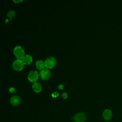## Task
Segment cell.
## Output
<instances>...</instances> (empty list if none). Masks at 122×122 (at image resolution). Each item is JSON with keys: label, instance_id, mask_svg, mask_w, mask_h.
Returning a JSON list of instances; mask_svg holds the SVG:
<instances>
[{"label": "cell", "instance_id": "obj_16", "mask_svg": "<svg viewBox=\"0 0 122 122\" xmlns=\"http://www.w3.org/2000/svg\"><path fill=\"white\" fill-rule=\"evenodd\" d=\"M64 86V85L63 84H59V85H58V88H59L60 90H62V89H63V88Z\"/></svg>", "mask_w": 122, "mask_h": 122}, {"label": "cell", "instance_id": "obj_14", "mask_svg": "<svg viewBox=\"0 0 122 122\" xmlns=\"http://www.w3.org/2000/svg\"><path fill=\"white\" fill-rule=\"evenodd\" d=\"M9 91H10V92H15L16 91V89H15L14 87H10V88H9Z\"/></svg>", "mask_w": 122, "mask_h": 122}, {"label": "cell", "instance_id": "obj_11", "mask_svg": "<svg viewBox=\"0 0 122 122\" xmlns=\"http://www.w3.org/2000/svg\"><path fill=\"white\" fill-rule=\"evenodd\" d=\"M36 67L39 69V70H42V69H44V67H45V62L41 60H37L36 61Z\"/></svg>", "mask_w": 122, "mask_h": 122}, {"label": "cell", "instance_id": "obj_8", "mask_svg": "<svg viewBox=\"0 0 122 122\" xmlns=\"http://www.w3.org/2000/svg\"><path fill=\"white\" fill-rule=\"evenodd\" d=\"M102 116L104 119L107 121L110 120L112 116V111L109 109L105 110L102 113Z\"/></svg>", "mask_w": 122, "mask_h": 122}, {"label": "cell", "instance_id": "obj_7", "mask_svg": "<svg viewBox=\"0 0 122 122\" xmlns=\"http://www.w3.org/2000/svg\"><path fill=\"white\" fill-rule=\"evenodd\" d=\"M10 102L13 105L17 106L20 104V96L17 95H13L10 99Z\"/></svg>", "mask_w": 122, "mask_h": 122}, {"label": "cell", "instance_id": "obj_5", "mask_svg": "<svg viewBox=\"0 0 122 122\" xmlns=\"http://www.w3.org/2000/svg\"><path fill=\"white\" fill-rule=\"evenodd\" d=\"M75 122H85L86 120V116L84 113H78L71 118Z\"/></svg>", "mask_w": 122, "mask_h": 122}, {"label": "cell", "instance_id": "obj_6", "mask_svg": "<svg viewBox=\"0 0 122 122\" xmlns=\"http://www.w3.org/2000/svg\"><path fill=\"white\" fill-rule=\"evenodd\" d=\"M40 75L43 80H47L51 76V71L48 69L44 68L41 71Z\"/></svg>", "mask_w": 122, "mask_h": 122}, {"label": "cell", "instance_id": "obj_13", "mask_svg": "<svg viewBox=\"0 0 122 122\" xmlns=\"http://www.w3.org/2000/svg\"><path fill=\"white\" fill-rule=\"evenodd\" d=\"M51 95L53 97H57L59 95V93L58 92H54L52 93Z\"/></svg>", "mask_w": 122, "mask_h": 122}, {"label": "cell", "instance_id": "obj_15", "mask_svg": "<svg viewBox=\"0 0 122 122\" xmlns=\"http://www.w3.org/2000/svg\"><path fill=\"white\" fill-rule=\"evenodd\" d=\"M62 98H64V99H66L67 97H68V94L66 93V92H63L62 93Z\"/></svg>", "mask_w": 122, "mask_h": 122}, {"label": "cell", "instance_id": "obj_1", "mask_svg": "<svg viewBox=\"0 0 122 122\" xmlns=\"http://www.w3.org/2000/svg\"><path fill=\"white\" fill-rule=\"evenodd\" d=\"M13 52L15 56L18 59H22L25 55V51L23 48L20 45L16 46L13 50Z\"/></svg>", "mask_w": 122, "mask_h": 122}, {"label": "cell", "instance_id": "obj_9", "mask_svg": "<svg viewBox=\"0 0 122 122\" xmlns=\"http://www.w3.org/2000/svg\"><path fill=\"white\" fill-rule=\"evenodd\" d=\"M32 88L33 91L36 92H39L42 90V85L40 82L38 81L34 82L32 84Z\"/></svg>", "mask_w": 122, "mask_h": 122}, {"label": "cell", "instance_id": "obj_3", "mask_svg": "<svg viewBox=\"0 0 122 122\" xmlns=\"http://www.w3.org/2000/svg\"><path fill=\"white\" fill-rule=\"evenodd\" d=\"M24 63L21 59H17L12 63L13 68L16 71H21L24 67Z\"/></svg>", "mask_w": 122, "mask_h": 122}, {"label": "cell", "instance_id": "obj_2", "mask_svg": "<svg viewBox=\"0 0 122 122\" xmlns=\"http://www.w3.org/2000/svg\"><path fill=\"white\" fill-rule=\"evenodd\" d=\"M44 62L46 68L51 69L55 65L56 63V60L53 57H50L46 59Z\"/></svg>", "mask_w": 122, "mask_h": 122}, {"label": "cell", "instance_id": "obj_4", "mask_svg": "<svg viewBox=\"0 0 122 122\" xmlns=\"http://www.w3.org/2000/svg\"><path fill=\"white\" fill-rule=\"evenodd\" d=\"M39 77V73L36 70H32L30 71L28 75V80L31 82H35Z\"/></svg>", "mask_w": 122, "mask_h": 122}, {"label": "cell", "instance_id": "obj_17", "mask_svg": "<svg viewBox=\"0 0 122 122\" xmlns=\"http://www.w3.org/2000/svg\"><path fill=\"white\" fill-rule=\"evenodd\" d=\"M22 0H13V1L15 2V3H18V2H21L22 1Z\"/></svg>", "mask_w": 122, "mask_h": 122}, {"label": "cell", "instance_id": "obj_12", "mask_svg": "<svg viewBox=\"0 0 122 122\" xmlns=\"http://www.w3.org/2000/svg\"><path fill=\"white\" fill-rule=\"evenodd\" d=\"M16 15V12L15 10H9L7 12V16L10 18H12L14 17Z\"/></svg>", "mask_w": 122, "mask_h": 122}, {"label": "cell", "instance_id": "obj_10", "mask_svg": "<svg viewBox=\"0 0 122 122\" xmlns=\"http://www.w3.org/2000/svg\"><path fill=\"white\" fill-rule=\"evenodd\" d=\"M21 60L24 64H29L32 61V57L29 54H26Z\"/></svg>", "mask_w": 122, "mask_h": 122}]
</instances>
